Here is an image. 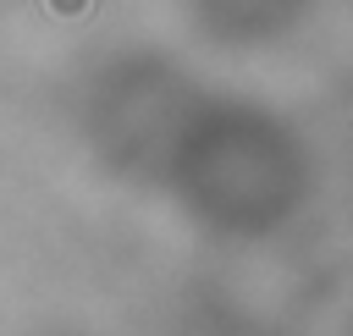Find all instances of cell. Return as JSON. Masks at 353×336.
Segmentation results:
<instances>
[{"instance_id":"cell-1","label":"cell","mask_w":353,"mask_h":336,"mask_svg":"<svg viewBox=\"0 0 353 336\" xmlns=\"http://www.w3.org/2000/svg\"><path fill=\"white\" fill-rule=\"evenodd\" d=\"M50 6H55V11H66V17H72V11H88V6H94V0H50Z\"/></svg>"}]
</instances>
